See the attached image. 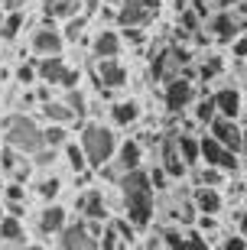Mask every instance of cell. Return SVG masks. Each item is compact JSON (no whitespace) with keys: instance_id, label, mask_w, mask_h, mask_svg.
<instances>
[{"instance_id":"cell-21","label":"cell","mask_w":247,"mask_h":250,"mask_svg":"<svg viewBox=\"0 0 247 250\" xmlns=\"http://www.w3.org/2000/svg\"><path fill=\"white\" fill-rule=\"evenodd\" d=\"M176 140H179V153H182L185 166L195 169L202 163V140H195L192 133H176Z\"/></svg>"},{"instance_id":"cell-39","label":"cell","mask_w":247,"mask_h":250,"mask_svg":"<svg viewBox=\"0 0 247 250\" xmlns=\"http://www.w3.org/2000/svg\"><path fill=\"white\" fill-rule=\"evenodd\" d=\"M124 39H127V42H134V46H140V42H143V26H124Z\"/></svg>"},{"instance_id":"cell-32","label":"cell","mask_w":247,"mask_h":250,"mask_svg":"<svg viewBox=\"0 0 247 250\" xmlns=\"http://www.w3.org/2000/svg\"><path fill=\"white\" fill-rule=\"evenodd\" d=\"M163 241H166V247H169V250H189V234L176 231V228H169V231L163 234Z\"/></svg>"},{"instance_id":"cell-36","label":"cell","mask_w":247,"mask_h":250,"mask_svg":"<svg viewBox=\"0 0 247 250\" xmlns=\"http://www.w3.org/2000/svg\"><path fill=\"white\" fill-rule=\"evenodd\" d=\"M114 228H117V234H120L127 244L134 241V234H137V224L130 221V218H127V221H124V218H120V221H114Z\"/></svg>"},{"instance_id":"cell-23","label":"cell","mask_w":247,"mask_h":250,"mask_svg":"<svg viewBox=\"0 0 247 250\" xmlns=\"http://www.w3.org/2000/svg\"><path fill=\"white\" fill-rule=\"evenodd\" d=\"M43 3H46L49 20H72L78 10V0H43Z\"/></svg>"},{"instance_id":"cell-10","label":"cell","mask_w":247,"mask_h":250,"mask_svg":"<svg viewBox=\"0 0 247 250\" xmlns=\"http://www.w3.org/2000/svg\"><path fill=\"white\" fill-rule=\"evenodd\" d=\"M159 166H163L173 179H182L185 172H189L182 153H179V140H176V133L163 137V143H159Z\"/></svg>"},{"instance_id":"cell-46","label":"cell","mask_w":247,"mask_h":250,"mask_svg":"<svg viewBox=\"0 0 247 250\" xmlns=\"http://www.w3.org/2000/svg\"><path fill=\"white\" fill-rule=\"evenodd\" d=\"M241 156L247 159V127H244V140H241Z\"/></svg>"},{"instance_id":"cell-25","label":"cell","mask_w":247,"mask_h":250,"mask_svg":"<svg viewBox=\"0 0 247 250\" xmlns=\"http://www.w3.org/2000/svg\"><path fill=\"white\" fill-rule=\"evenodd\" d=\"M218 117V104H215V98H205V101L195 104V121L205 124V127H211V121Z\"/></svg>"},{"instance_id":"cell-8","label":"cell","mask_w":247,"mask_h":250,"mask_svg":"<svg viewBox=\"0 0 247 250\" xmlns=\"http://www.w3.org/2000/svg\"><path fill=\"white\" fill-rule=\"evenodd\" d=\"M195 101V84L192 78H173V82H166V91H163V104L169 114H182L189 111V104Z\"/></svg>"},{"instance_id":"cell-5","label":"cell","mask_w":247,"mask_h":250,"mask_svg":"<svg viewBox=\"0 0 247 250\" xmlns=\"http://www.w3.org/2000/svg\"><path fill=\"white\" fill-rule=\"evenodd\" d=\"M238 156H241V153L228 149L225 143H221V140L211 137V133H208V137H202V159H205V166H215V169H221V172L234 176V172L241 169Z\"/></svg>"},{"instance_id":"cell-28","label":"cell","mask_w":247,"mask_h":250,"mask_svg":"<svg viewBox=\"0 0 247 250\" xmlns=\"http://www.w3.org/2000/svg\"><path fill=\"white\" fill-rule=\"evenodd\" d=\"M23 13H20V10H13V13H10L7 20H3V26H0V36L3 39H17L20 36V29H23Z\"/></svg>"},{"instance_id":"cell-1","label":"cell","mask_w":247,"mask_h":250,"mask_svg":"<svg viewBox=\"0 0 247 250\" xmlns=\"http://www.w3.org/2000/svg\"><path fill=\"white\" fill-rule=\"evenodd\" d=\"M120 195H124V205H127V218L137 228H147L150 218H153V179H150V172H143V169L124 172Z\"/></svg>"},{"instance_id":"cell-20","label":"cell","mask_w":247,"mask_h":250,"mask_svg":"<svg viewBox=\"0 0 247 250\" xmlns=\"http://www.w3.org/2000/svg\"><path fill=\"white\" fill-rule=\"evenodd\" d=\"M111 121L117 127H134L140 121V104L137 101H117L111 107Z\"/></svg>"},{"instance_id":"cell-34","label":"cell","mask_w":247,"mask_h":250,"mask_svg":"<svg viewBox=\"0 0 247 250\" xmlns=\"http://www.w3.org/2000/svg\"><path fill=\"white\" fill-rule=\"evenodd\" d=\"M225 176H228V172H221V169H215V166H205L199 172V186H211V188H215Z\"/></svg>"},{"instance_id":"cell-9","label":"cell","mask_w":247,"mask_h":250,"mask_svg":"<svg viewBox=\"0 0 247 250\" xmlns=\"http://www.w3.org/2000/svg\"><path fill=\"white\" fill-rule=\"evenodd\" d=\"M62 250H101V237L85 221L65 224V231H62Z\"/></svg>"},{"instance_id":"cell-47","label":"cell","mask_w":247,"mask_h":250,"mask_svg":"<svg viewBox=\"0 0 247 250\" xmlns=\"http://www.w3.org/2000/svg\"><path fill=\"white\" fill-rule=\"evenodd\" d=\"M0 26H3V13H0Z\"/></svg>"},{"instance_id":"cell-42","label":"cell","mask_w":247,"mask_h":250,"mask_svg":"<svg viewBox=\"0 0 247 250\" xmlns=\"http://www.w3.org/2000/svg\"><path fill=\"white\" fill-rule=\"evenodd\" d=\"M7 198H10V202H23V198H26V192H23V186H20V182H13V186H7Z\"/></svg>"},{"instance_id":"cell-29","label":"cell","mask_w":247,"mask_h":250,"mask_svg":"<svg viewBox=\"0 0 247 250\" xmlns=\"http://www.w3.org/2000/svg\"><path fill=\"white\" fill-rule=\"evenodd\" d=\"M127 247V241L117 234V228L111 224V228H104V234H101V250H124Z\"/></svg>"},{"instance_id":"cell-15","label":"cell","mask_w":247,"mask_h":250,"mask_svg":"<svg viewBox=\"0 0 247 250\" xmlns=\"http://www.w3.org/2000/svg\"><path fill=\"white\" fill-rule=\"evenodd\" d=\"M120 46H124V39L117 36V29H101L98 36H94V42H91V52H94V59H117L120 56Z\"/></svg>"},{"instance_id":"cell-45","label":"cell","mask_w":247,"mask_h":250,"mask_svg":"<svg viewBox=\"0 0 247 250\" xmlns=\"http://www.w3.org/2000/svg\"><path fill=\"white\" fill-rule=\"evenodd\" d=\"M7 211L13 214V218H20V214H23V202H10V205H7Z\"/></svg>"},{"instance_id":"cell-12","label":"cell","mask_w":247,"mask_h":250,"mask_svg":"<svg viewBox=\"0 0 247 250\" xmlns=\"http://www.w3.org/2000/svg\"><path fill=\"white\" fill-rule=\"evenodd\" d=\"M62 46H65V36L52 26H39L33 33V52L39 59L43 56H62Z\"/></svg>"},{"instance_id":"cell-2","label":"cell","mask_w":247,"mask_h":250,"mask_svg":"<svg viewBox=\"0 0 247 250\" xmlns=\"http://www.w3.org/2000/svg\"><path fill=\"white\" fill-rule=\"evenodd\" d=\"M82 149H85V156H88V166L101 169V166H108L111 156L117 153V137L104 124H85L82 127Z\"/></svg>"},{"instance_id":"cell-31","label":"cell","mask_w":247,"mask_h":250,"mask_svg":"<svg viewBox=\"0 0 247 250\" xmlns=\"http://www.w3.org/2000/svg\"><path fill=\"white\" fill-rule=\"evenodd\" d=\"M68 143V133H65L62 124H49L46 127V146H65Z\"/></svg>"},{"instance_id":"cell-35","label":"cell","mask_w":247,"mask_h":250,"mask_svg":"<svg viewBox=\"0 0 247 250\" xmlns=\"http://www.w3.org/2000/svg\"><path fill=\"white\" fill-rule=\"evenodd\" d=\"M36 78H39L36 65H20V68H17V82H20V84H33Z\"/></svg>"},{"instance_id":"cell-14","label":"cell","mask_w":247,"mask_h":250,"mask_svg":"<svg viewBox=\"0 0 247 250\" xmlns=\"http://www.w3.org/2000/svg\"><path fill=\"white\" fill-rule=\"evenodd\" d=\"M98 84H104V88H124L127 84V68L117 62V59H101L98 62Z\"/></svg>"},{"instance_id":"cell-40","label":"cell","mask_w":247,"mask_h":250,"mask_svg":"<svg viewBox=\"0 0 247 250\" xmlns=\"http://www.w3.org/2000/svg\"><path fill=\"white\" fill-rule=\"evenodd\" d=\"M231 52H234L238 59H247V33H241V36L231 42Z\"/></svg>"},{"instance_id":"cell-49","label":"cell","mask_w":247,"mask_h":250,"mask_svg":"<svg viewBox=\"0 0 247 250\" xmlns=\"http://www.w3.org/2000/svg\"><path fill=\"white\" fill-rule=\"evenodd\" d=\"M0 221H3V211H0Z\"/></svg>"},{"instance_id":"cell-37","label":"cell","mask_w":247,"mask_h":250,"mask_svg":"<svg viewBox=\"0 0 247 250\" xmlns=\"http://www.w3.org/2000/svg\"><path fill=\"white\" fill-rule=\"evenodd\" d=\"M218 250H247V237L244 234H231L228 241H221Z\"/></svg>"},{"instance_id":"cell-27","label":"cell","mask_w":247,"mask_h":250,"mask_svg":"<svg viewBox=\"0 0 247 250\" xmlns=\"http://www.w3.org/2000/svg\"><path fill=\"white\" fill-rule=\"evenodd\" d=\"M221 72H225V59L221 56H208L205 62H202V68H199V78L202 82H211V78H218Z\"/></svg>"},{"instance_id":"cell-43","label":"cell","mask_w":247,"mask_h":250,"mask_svg":"<svg viewBox=\"0 0 247 250\" xmlns=\"http://www.w3.org/2000/svg\"><path fill=\"white\" fill-rule=\"evenodd\" d=\"M189 250H208V244H205V237H202L199 231L189 234Z\"/></svg>"},{"instance_id":"cell-19","label":"cell","mask_w":247,"mask_h":250,"mask_svg":"<svg viewBox=\"0 0 247 250\" xmlns=\"http://www.w3.org/2000/svg\"><path fill=\"white\" fill-rule=\"evenodd\" d=\"M39 231L43 234H62L65 231V211L59 205H46L39 214Z\"/></svg>"},{"instance_id":"cell-18","label":"cell","mask_w":247,"mask_h":250,"mask_svg":"<svg viewBox=\"0 0 247 250\" xmlns=\"http://www.w3.org/2000/svg\"><path fill=\"white\" fill-rule=\"evenodd\" d=\"M78 211L88 218V221H101L104 218V195H101V188H88V192L78 198Z\"/></svg>"},{"instance_id":"cell-30","label":"cell","mask_w":247,"mask_h":250,"mask_svg":"<svg viewBox=\"0 0 247 250\" xmlns=\"http://www.w3.org/2000/svg\"><path fill=\"white\" fill-rule=\"evenodd\" d=\"M202 23H205V20H202L192 7L179 13V29H182V33H199V26H202Z\"/></svg>"},{"instance_id":"cell-7","label":"cell","mask_w":247,"mask_h":250,"mask_svg":"<svg viewBox=\"0 0 247 250\" xmlns=\"http://www.w3.org/2000/svg\"><path fill=\"white\" fill-rule=\"evenodd\" d=\"M36 72H39V78H43V82L59 84V88H68V91L78 84V72L65 68L62 56H43V59L36 62Z\"/></svg>"},{"instance_id":"cell-48","label":"cell","mask_w":247,"mask_h":250,"mask_svg":"<svg viewBox=\"0 0 247 250\" xmlns=\"http://www.w3.org/2000/svg\"><path fill=\"white\" fill-rule=\"evenodd\" d=\"M29 250H43V247H29Z\"/></svg>"},{"instance_id":"cell-17","label":"cell","mask_w":247,"mask_h":250,"mask_svg":"<svg viewBox=\"0 0 247 250\" xmlns=\"http://www.w3.org/2000/svg\"><path fill=\"white\" fill-rule=\"evenodd\" d=\"M192 205H195V211H199V214H218L221 211V195H218V188L199 186L192 192Z\"/></svg>"},{"instance_id":"cell-41","label":"cell","mask_w":247,"mask_h":250,"mask_svg":"<svg viewBox=\"0 0 247 250\" xmlns=\"http://www.w3.org/2000/svg\"><path fill=\"white\" fill-rule=\"evenodd\" d=\"M68 107H72V111L82 117V114H85V98H82L78 91H68Z\"/></svg>"},{"instance_id":"cell-51","label":"cell","mask_w":247,"mask_h":250,"mask_svg":"<svg viewBox=\"0 0 247 250\" xmlns=\"http://www.w3.org/2000/svg\"><path fill=\"white\" fill-rule=\"evenodd\" d=\"M244 211H247V208H244Z\"/></svg>"},{"instance_id":"cell-11","label":"cell","mask_w":247,"mask_h":250,"mask_svg":"<svg viewBox=\"0 0 247 250\" xmlns=\"http://www.w3.org/2000/svg\"><path fill=\"white\" fill-rule=\"evenodd\" d=\"M208 133L215 140H221L228 149H234V153H241V140H244V127H241L238 121H231V117H215L208 127Z\"/></svg>"},{"instance_id":"cell-4","label":"cell","mask_w":247,"mask_h":250,"mask_svg":"<svg viewBox=\"0 0 247 250\" xmlns=\"http://www.w3.org/2000/svg\"><path fill=\"white\" fill-rule=\"evenodd\" d=\"M163 0H120L117 7V23L120 26H147L159 17Z\"/></svg>"},{"instance_id":"cell-33","label":"cell","mask_w":247,"mask_h":250,"mask_svg":"<svg viewBox=\"0 0 247 250\" xmlns=\"http://www.w3.org/2000/svg\"><path fill=\"white\" fill-rule=\"evenodd\" d=\"M36 192L43 195L46 202H52L55 195L62 192V182H59V179H55V176H49V179H43V182H39V186H36Z\"/></svg>"},{"instance_id":"cell-16","label":"cell","mask_w":247,"mask_h":250,"mask_svg":"<svg viewBox=\"0 0 247 250\" xmlns=\"http://www.w3.org/2000/svg\"><path fill=\"white\" fill-rule=\"evenodd\" d=\"M140 159H143V143H140V140H124V143L117 146L120 172H134V169H140Z\"/></svg>"},{"instance_id":"cell-3","label":"cell","mask_w":247,"mask_h":250,"mask_svg":"<svg viewBox=\"0 0 247 250\" xmlns=\"http://www.w3.org/2000/svg\"><path fill=\"white\" fill-rule=\"evenodd\" d=\"M7 143L10 149H17V153H33L36 156L39 149L46 146V130H39L33 117H13L7 121Z\"/></svg>"},{"instance_id":"cell-44","label":"cell","mask_w":247,"mask_h":250,"mask_svg":"<svg viewBox=\"0 0 247 250\" xmlns=\"http://www.w3.org/2000/svg\"><path fill=\"white\" fill-rule=\"evenodd\" d=\"M211 3H215L218 10H231V7H238L241 0H211Z\"/></svg>"},{"instance_id":"cell-24","label":"cell","mask_w":247,"mask_h":250,"mask_svg":"<svg viewBox=\"0 0 247 250\" xmlns=\"http://www.w3.org/2000/svg\"><path fill=\"white\" fill-rule=\"evenodd\" d=\"M0 241H23V224L13 214H3L0 221Z\"/></svg>"},{"instance_id":"cell-6","label":"cell","mask_w":247,"mask_h":250,"mask_svg":"<svg viewBox=\"0 0 247 250\" xmlns=\"http://www.w3.org/2000/svg\"><path fill=\"white\" fill-rule=\"evenodd\" d=\"M189 62V49H159L156 59L150 62V75L156 82H173L179 78V68Z\"/></svg>"},{"instance_id":"cell-22","label":"cell","mask_w":247,"mask_h":250,"mask_svg":"<svg viewBox=\"0 0 247 250\" xmlns=\"http://www.w3.org/2000/svg\"><path fill=\"white\" fill-rule=\"evenodd\" d=\"M43 117H46L49 124H62V127H65V124H72V121H78V114L68 107V101H65V104L62 101H46V104H43Z\"/></svg>"},{"instance_id":"cell-26","label":"cell","mask_w":247,"mask_h":250,"mask_svg":"<svg viewBox=\"0 0 247 250\" xmlns=\"http://www.w3.org/2000/svg\"><path fill=\"white\" fill-rule=\"evenodd\" d=\"M65 156H68L72 172H85V169H88V156H85L82 143H78V146H75V143H65Z\"/></svg>"},{"instance_id":"cell-13","label":"cell","mask_w":247,"mask_h":250,"mask_svg":"<svg viewBox=\"0 0 247 250\" xmlns=\"http://www.w3.org/2000/svg\"><path fill=\"white\" fill-rule=\"evenodd\" d=\"M215 104H218V117H231V121H238L241 114H244V98H241L238 88H221V91L211 94Z\"/></svg>"},{"instance_id":"cell-50","label":"cell","mask_w":247,"mask_h":250,"mask_svg":"<svg viewBox=\"0 0 247 250\" xmlns=\"http://www.w3.org/2000/svg\"><path fill=\"white\" fill-rule=\"evenodd\" d=\"M150 250H156V247H153V244H150Z\"/></svg>"},{"instance_id":"cell-38","label":"cell","mask_w":247,"mask_h":250,"mask_svg":"<svg viewBox=\"0 0 247 250\" xmlns=\"http://www.w3.org/2000/svg\"><path fill=\"white\" fill-rule=\"evenodd\" d=\"M82 29H85V20L82 17L68 20V23H65V39H78V36H82Z\"/></svg>"}]
</instances>
